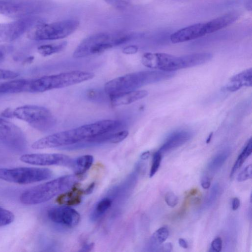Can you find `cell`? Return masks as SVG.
<instances>
[{
  "instance_id": "9",
  "label": "cell",
  "mask_w": 252,
  "mask_h": 252,
  "mask_svg": "<svg viewBox=\"0 0 252 252\" xmlns=\"http://www.w3.org/2000/svg\"><path fill=\"white\" fill-rule=\"evenodd\" d=\"M47 7V3L41 0H0V14L20 19L32 17L44 11Z\"/></svg>"
},
{
  "instance_id": "21",
  "label": "cell",
  "mask_w": 252,
  "mask_h": 252,
  "mask_svg": "<svg viewBox=\"0 0 252 252\" xmlns=\"http://www.w3.org/2000/svg\"><path fill=\"white\" fill-rule=\"evenodd\" d=\"M94 158L91 155H84L71 160L69 166L74 170L75 174L80 175L85 173L92 166Z\"/></svg>"
},
{
  "instance_id": "5",
  "label": "cell",
  "mask_w": 252,
  "mask_h": 252,
  "mask_svg": "<svg viewBox=\"0 0 252 252\" xmlns=\"http://www.w3.org/2000/svg\"><path fill=\"white\" fill-rule=\"evenodd\" d=\"M93 72L74 70L29 80L27 92L42 93L77 84L93 79Z\"/></svg>"
},
{
  "instance_id": "28",
  "label": "cell",
  "mask_w": 252,
  "mask_h": 252,
  "mask_svg": "<svg viewBox=\"0 0 252 252\" xmlns=\"http://www.w3.org/2000/svg\"><path fill=\"white\" fill-rule=\"evenodd\" d=\"M229 154V152L228 150L217 154L209 162L207 165L208 170L212 173L217 171L224 163Z\"/></svg>"
},
{
  "instance_id": "32",
  "label": "cell",
  "mask_w": 252,
  "mask_h": 252,
  "mask_svg": "<svg viewBox=\"0 0 252 252\" xmlns=\"http://www.w3.org/2000/svg\"><path fill=\"white\" fill-rule=\"evenodd\" d=\"M107 3L115 9L122 10L126 8L130 3L131 0H104Z\"/></svg>"
},
{
  "instance_id": "7",
  "label": "cell",
  "mask_w": 252,
  "mask_h": 252,
  "mask_svg": "<svg viewBox=\"0 0 252 252\" xmlns=\"http://www.w3.org/2000/svg\"><path fill=\"white\" fill-rule=\"evenodd\" d=\"M13 116L41 131L50 130L55 124V120L51 112L48 109L37 105H26L18 107L13 110Z\"/></svg>"
},
{
  "instance_id": "45",
  "label": "cell",
  "mask_w": 252,
  "mask_h": 252,
  "mask_svg": "<svg viewBox=\"0 0 252 252\" xmlns=\"http://www.w3.org/2000/svg\"><path fill=\"white\" fill-rule=\"evenodd\" d=\"M178 243L180 247L184 249H187L188 247L187 242L183 238H180L178 240Z\"/></svg>"
},
{
  "instance_id": "40",
  "label": "cell",
  "mask_w": 252,
  "mask_h": 252,
  "mask_svg": "<svg viewBox=\"0 0 252 252\" xmlns=\"http://www.w3.org/2000/svg\"><path fill=\"white\" fill-rule=\"evenodd\" d=\"M172 245L171 243H166L160 245L158 251L169 252L172 250Z\"/></svg>"
},
{
  "instance_id": "33",
  "label": "cell",
  "mask_w": 252,
  "mask_h": 252,
  "mask_svg": "<svg viewBox=\"0 0 252 252\" xmlns=\"http://www.w3.org/2000/svg\"><path fill=\"white\" fill-rule=\"evenodd\" d=\"M252 177V165L250 164L247 165L243 170H242L238 175L237 180L238 182H243L248 179H251Z\"/></svg>"
},
{
  "instance_id": "34",
  "label": "cell",
  "mask_w": 252,
  "mask_h": 252,
  "mask_svg": "<svg viewBox=\"0 0 252 252\" xmlns=\"http://www.w3.org/2000/svg\"><path fill=\"white\" fill-rule=\"evenodd\" d=\"M128 135V131L126 130L114 132L111 143H119L126 139Z\"/></svg>"
},
{
  "instance_id": "18",
  "label": "cell",
  "mask_w": 252,
  "mask_h": 252,
  "mask_svg": "<svg viewBox=\"0 0 252 252\" xmlns=\"http://www.w3.org/2000/svg\"><path fill=\"white\" fill-rule=\"evenodd\" d=\"M146 90H134L110 96L112 106L117 107L128 105L145 97L148 95Z\"/></svg>"
},
{
  "instance_id": "39",
  "label": "cell",
  "mask_w": 252,
  "mask_h": 252,
  "mask_svg": "<svg viewBox=\"0 0 252 252\" xmlns=\"http://www.w3.org/2000/svg\"><path fill=\"white\" fill-rule=\"evenodd\" d=\"M211 182L209 178L207 176L202 177L201 181V185L204 189H208L210 186Z\"/></svg>"
},
{
  "instance_id": "26",
  "label": "cell",
  "mask_w": 252,
  "mask_h": 252,
  "mask_svg": "<svg viewBox=\"0 0 252 252\" xmlns=\"http://www.w3.org/2000/svg\"><path fill=\"white\" fill-rule=\"evenodd\" d=\"M67 43L66 41H63L57 44L42 45L38 47L37 50L41 55L47 57L63 50Z\"/></svg>"
},
{
  "instance_id": "17",
  "label": "cell",
  "mask_w": 252,
  "mask_h": 252,
  "mask_svg": "<svg viewBox=\"0 0 252 252\" xmlns=\"http://www.w3.org/2000/svg\"><path fill=\"white\" fill-rule=\"evenodd\" d=\"M239 13L234 11L225 14L206 22L207 33L218 31L235 22L239 17Z\"/></svg>"
},
{
  "instance_id": "11",
  "label": "cell",
  "mask_w": 252,
  "mask_h": 252,
  "mask_svg": "<svg viewBox=\"0 0 252 252\" xmlns=\"http://www.w3.org/2000/svg\"><path fill=\"white\" fill-rule=\"evenodd\" d=\"M47 217L52 222L68 228L76 226L80 220L78 212L67 206L50 208L47 211Z\"/></svg>"
},
{
  "instance_id": "13",
  "label": "cell",
  "mask_w": 252,
  "mask_h": 252,
  "mask_svg": "<svg viewBox=\"0 0 252 252\" xmlns=\"http://www.w3.org/2000/svg\"><path fill=\"white\" fill-rule=\"evenodd\" d=\"M212 58V54L208 52L192 53L181 56H174L166 71L173 72L177 70L200 65L208 62Z\"/></svg>"
},
{
  "instance_id": "20",
  "label": "cell",
  "mask_w": 252,
  "mask_h": 252,
  "mask_svg": "<svg viewBox=\"0 0 252 252\" xmlns=\"http://www.w3.org/2000/svg\"><path fill=\"white\" fill-rule=\"evenodd\" d=\"M29 80L19 79L0 83V95L27 92Z\"/></svg>"
},
{
  "instance_id": "27",
  "label": "cell",
  "mask_w": 252,
  "mask_h": 252,
  "mask_svg": "<svg viewBox=\"0 0 252 252\" xmlns=\"http://www.w3.org/2000/svg\"><path fill=\"white\" fill-rule=\"evenodd\" d=\"M252 151V140L251 138L248 141L245 147L239 155L232 169L231 170L230 177L231 178L234 174L236 171L239 169L245 162L246 159L251 155Z\"/></svg>"
},
{
  "instance_id": "35",
  "label": "cell",
  "mask_w": 252,
  "mask_h": 252,
  "mask_svg": "<svg viewBox=\"0 0 252 252\" xmlns=\"http://www.w3.org/2000/svg\"><path fill=\"white\" fill-rule=\"evenodd\" d=\"M19 75L13 71L0 69V80H9L16 78Z\"/></svg>"
},
{
  "instance_id": "8",
  "label": "cell",
  "mask_w": 252,
  "mask_h": 252,
  "mask_svg": "<svg viewBox=\"0 0 252 252\" xmlns=\"http://www.w3.org/2000/svg\"><path fill=\"white\" fill-rule=\"evenodd\" d=\"M52 175V171L46 168H0V180L21 185L32 184L48 180Z\"/></svg>"
},
{
  "instance_id": "14",
  "label": "cell",
  "mask_w": 252,
  "mask_h": 252,
  "mask_svg": "<svg viewBox=\"0 0 252 252\" xmlns=\"http://www.w3.org/2000/svg\"><path fill=\"white\" fill-rule=\"evenodd\" d=\"M207 34L206 23H197L181 29L170 35L173 43H182L195 39Z\"/></svg>"
},
{
  "instance_id": "31",
  "label": "cell",
  "mask_w": 252,
  "mask_h": 252,
  "mask_svg": "<svg viewBox=\"0 0 252 252\" xmlns=\"http://www.w3.org/2000/svg\"><path fill=\"white\" fill-rule=\"evenodd\" d=\"M161 160V154L158 151L156 152L153 156L152 164L150 171L149 176L152 177L158 170Z\"/></svg>"
},
{
  "instance_id": "48",
  "label": "cell",
  "mask_w": 252,
  "mask_h": 252,
  "mask_svg": "<svg viewBox=\"0 0 252 252\" xmlns=\"http://www.w3.org/2000/svg\"><path fill=\"white\" fill-rule=\"evenodd\" d=\"M150 154L149 151L145 152L141 154L140 158L142 160H146L149 158Z\"/></svg>"
},
{
  "instance_id": "12",
  "label": "cell",
  "mask_w": 252,
  "mask_h": 252,
  "mask_svg": "<svg viewBox=\"0 0 252 252\" xmlns=\"http://www.w3.org/2000/svg\"><path fill=\"white\" fill-rule=\"evenodd\" d=\"M20 160L26 163L35 165H68L71 159L61 154H29L21 156Z\"/></svg>"
},
{
  "instance_id": "44",
  "label": "cell",
  "mask_w": 252,
  "mask_h": 252,
  "mask_svg": "<svg viewBox=\"0 0 252 252\" xmlns=\"http://www.w3.org/2000/svg\"><path fill=\"white\" fill-rule=\"evenodd\" d=\"M2 115L7 118L13 117V111L10 109H6L3 112H2Z\"/></svg>"
},
{
  "instance_id": "23",
  "label": "cell",
  "mask_w": 252,
  "mask_h": 252,
  "mask_svg": "<svg viewBox=\"0 0 252 252\" xmlns=\"http://www.w3.org/2000/svg\"><path fill=\"white\" fill-rule=\"evenodd\" d=\"M169 231L167 227L163 226L156 230L152 235L149 248L151 251H158L159 246L168 238Z\"/></svg>"
},
{
  "instance_id": "30",
  "label": "cell",
  "mask_w": 252,
  "mask_h": 252,
  "mask_svg": "<svg viewBox=\"0 0 252 252\" xmlns=\"http://www.w3.org/2000/svg\"><path fill=\"white\" fill-rule=\"evenodd\" d=\"M220 189L218 183L215 184L212 188L210 193L207 197L205 202L206 207L212 206L217 200L220 192Z\"/></svg>"
},
{
  "instance_id": "3",
  "label": "cell",
  "mask_w": 252,
  "mask_h": 252,
  "mask_svg": "<svg viewBox=\"0 0 252 252\" xmlns=\"http://www.w3.org/2000/svg\"><path fill=\"white\" fill-rule=\"evenodd\" d=\"M142 35L139 33L126 32L95 33L81 42L74 50L73 57L81 58L100 54Z\"/></svg>"
},
{
  "instance_id": "22",
  "label": "cell",
  "mask_w": 252,
  "mask_h": 252,
  "mask_svg": "<svg viewBox=\"0 0 252 252\" xmlns=\"http://www.w3.org/2000/svg\"><path fill=\"white\" fill-rule=\"evenodd\" d=\"M84 193V190L77 188H73L70 191L61 194L57 200L61 204L77 205L81 202V197Z\"/></svg>"
},
{
  "instance_id": "42",
  "label": "cell",
  "mask_w": 252,
  "mask_h": 252,
  "mask_svg": "<svg viewBox=\"0 0 252 252\" xmlns=\"http://www.w3.org/2000/svg\"><path fill=\"white\" fill-rule=\"evenodd\" d=\"M240 200L237 197H235L233 199L232 202V209L233 210L235 211L237 210L240 206Z\"/></svg>"
},
{
  "instance_id": "2",
  "label": "cell",
  "mask_w": 252,
  "mask_h": 252,
  "mask_svg": "<svg viewBox=\"0 0 252 252\" xmlns=\"http://www.w3.org/2000/svg\"><path fill=\"white\" fill-rule=\"evenodd\" d=\"M173 76L172 72L147 70L129 73L107 82L105 93L110 97L136 90L145 85L167 80Z\"/></svg>"
},
{
  "instance_id": "37",
  "label": "cell",
  "mask_w": 252,
  "mask_h": 252,
  "mask_svg": "<svg viewBox=\"0 0 252 252\" xmlns=\"http://www.w3.org/2000/svg\"><path fill=\"white\" fill-rule=\"evenodd\" d=\"M222 248V240L220 237H217L211 243V249L212 251L220 252Z\"/></svg>"
},
{
  "instance_id": "15",
  "label": "cell",
  "mask_w": 252,
  "mask_h": 252,
  "mask_svg": "<svg viewBox=\"0 0 252 252\" xmlns=\"http://www.w3.org/2000/svg\"><path fill=\"white\" fill-rule=\"evenodd\" d=\"M174 55L162 53H146L142 57V63L146 67L165 71Z\"/></svg>"
},
{
  "instance_id": "29",
  "label": "cell",
  "mask_w": 252,
  "mask_h": 252,
  "mask_svg": "<svg viewBox=\"0 0 252 252\" xmlns=\"http://www.w3.org/2000/svg\"><path fill=\"white\" fill-rule=\"evenodd\" d=\"M14 219V215L12 212L0 206V226L9 224Z\"/></svg>"
},
{
  "instance_id": "36",
  "label": "cell",
  "mask_w": 252,
  "mask_h": 252,
  "mask_svg": "<svg viewBox=\"0 0 252 252\" xmlns=\"http://www.w3.org/2000/svg\"><path fill=\"white\" fill-rule=\"evenodd\" d=\"M165 201L169 206L174 207L178 203V198L173 192H168L165 195Z\"/></svg>"
},
{
  "instance_id": "46",
  "label": "cell",
  "mask_w": 252,
  "mask_h": 252,
  "mask_svg": "<svg viewBox=\"0 0 252 252\" xmlns=\"http://www.w3.org/2000/svg\"><path fill=\"white\" fill-rule=\"evenodd\" d=\"M95 184L94 183H91L89 186L85 190H84V193L85 194H89L91 193L93 189H94Z\"/></svg>"
},
{
  "instance_id": "41",
  "label": "cell",
  "mask_w": 252,
  "mask_h": 252,
  "mask_svg": "<svg viewBox=\"0 0 252 252\" xmlns=\"http://www.w3.org/2000/svg\"><path fill=\"white\" fill-rule=\"evenodd\" d=\"M94 247V244L93 243H85L84 244L80 251L81 252H88L91 251Z\"/></svg>"
},
{
  "instance_id": "19",
  "label": "cell",
  "mask_w": 252,
  "mask_h": 252,
  "mask_svg": "<svg viewBox=\"0 0 252 252\" xmlns=\"http://www.w3.org/2000/svg\"><path fill=\"white\" fill-rule=\"evenodd\" d=\"M252 85V69H247L232 77L230 83L225 87L227 91L234 92L243 86Z\"/></svg>"
},
{
  "instance_id": "6",
  "label": "cell",
  "mask_w": 252,
  "mask_h": 252,
  "mask_svg": "<svg viewBox=\"0 0 252 252\" xmlns=\"http://www.w3.org/2000/svg\"><path fill=\"white\" fill-rule=\"evenodd\" d=\"M80 22L74 19L63 20L50 24L40 23L28 31V37L32 40H52L64 38L73 33Z\"/></svg>"
},
{
  "instance_id": "49",
  "label": "cell",
  "mask_w": 252,
  "mask_h": 252,
  "mask_svg": "<svg viewBox=\"0 0 252 252\" xmlns=\"http://www.w3.org/2000/svg\"><path fill=\"white\" fill-rule=\"evenodd\" d=\"M212 133H211V134L209 136L208 138H207V141H206L207 143H209V142L210 141V140L212 137Z\"/></svg>"
},
{
  "instance_id": "38",
  "label": "cell",
  "mask_w": 252,
  "mask_h": 252,
  "mask_svg": "<svg viewBox=\"0 0 252 252\" xmlns=\"http://www.w3.org/2000/svg\"><path fill=\"white\" fill-rule=\"evenodd\" d=\"M138 50V47L136 45H129L126 46L122 50V52L126 55L134 54L137 52Z\"/></svg>"
},
{
  "instance_id": "25",
  "label": "cell",
  "mask_w": 252,
  "mask_h": 252,
  "mask_svg": "<svg viewBox=\"0 0 252 252\" xmlns=\"http://www.w3.org/2000/svg\"><path fill=\"white\" fill-rule=\"evenodd\" d=\"M18 126L0 118V139L5 142L11 139L16 133Z\"/></svg>"
},
{
  "instance_id": "10",
  "label": "cell",
  "mask_w": 252,
  "mask_h": 252,
  "mask_svg": "<svg viewBox=\"0 0 252 252\" xmlns=\"http://www.w3.org/2000/svg\"><path fill=\"white\" fill-rule=\"evenodd\" d=\"M40 23L41 22L39 19L32 16L9 23H0V42L15 40Z\"/></svg>"
},
{
  "instance_id": "1",
  "label": "cell",
  "mask_w": 252,
  "mask_h": 252,
  "mask_svg": "<svg viewBox=\"0 0 252 252\" xmlns=\"http://www.w3.org/2000/svg\"><path fill=\"white\" fill-rule=\"evenodd\" d=\"M122 125L119 120H100L41 138L33 143L32 147L44 149L76 145L95 135L114 132Z\"/></svg>"
},
{
  "instance_id": "43",
  "label": "cell",
  "mask_w": 252,
  "mask_h": 252,
  "mask_svg": "<svg viewBox=\"0 0 252 252\" xmlns=\"http://www.w3.org/2000/svg\"><path fill=\"white\" fill-rule=\"evenodd\" d=\"M6 55V51L3 47L0 46V63L3 62Z\"/></svg>"
},
{
  "instance_id": "4",
  "label": "cell",
  "mask_w": 252,
  "mask_h": 252,
  "mask_svg": "<svg viewBox=\"0 0 252 252\" xmlns=\"http://www.w3.org/2000/svg\"><path fill=\"white\" fill-rule=\"evenodd\" d=\"M81 178L77 174L67 175L34 186L21 194L20 202L27 205L47 202L73 187Z\"/></svg>"
},
{
  "instance_id": "47",
  "label": "cell",
  "mask_w": 252,
  "mask_h": 252,
  "mask_svg": "<svg viewBox=\"0 0 252 252\" xmlns=\"http://www.w3.org/2000/svg\"><path fill=\"white\" fill-rule=\"evenodd\" d=\"M246 8L249 11H252V0H247L245 4Z\"/></svg>"
},
{
  "instance_id": "16",
  "label": "cell",
  "mask_w": 252,
  "mask_h": 252,
  "mask_svg": "<svg viewBox=\"0 0 252 252\" xmlns=\"http://www.w3.org/2000/svg\"><path fill=\"white\" fill-rule=\"evenodd\" d=\"M191 137V133L187 130H182L172 133L166 139L158 151L162 153L178 148L188 142Z\"/></svg>"
},
{
  "instance_id": "24",
  "label": "cell",
  "mask_w": 252,
  "mask_h": 252,
  "mask_svg": "<svg viewBox=\"0 0 252 252\" xmlns=\"http://www.w3.org/2000/svg\"><path fill=\"white\" fill-rule=\"evenodd\" d=\"M112 201L109 197H104L99 200L91 213L90 218L93 221L99 219L111 207Z\"/></svg>"
}]
</instances>
